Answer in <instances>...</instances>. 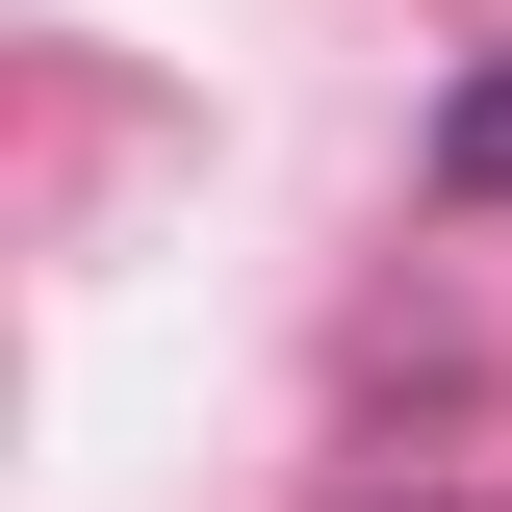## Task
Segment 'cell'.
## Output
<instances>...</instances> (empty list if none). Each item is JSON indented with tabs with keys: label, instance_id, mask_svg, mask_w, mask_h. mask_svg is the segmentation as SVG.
Segmentation results:
<instances>
[{
	"label": "cell",
	"instance_id": "1",
	"mask_svg": "<svg viewBox=\"0 0 512 512\" xmlns=\"http://www.w3.org/2000/svg\"><path fill=\"white\" fill-rule=\"evenodd\" d=\"M436 180H461V205H512V77H461V103H436Z\"/></svg>",
	"mask_w": 512,
	"mask_h": 512
}]
</instances>
